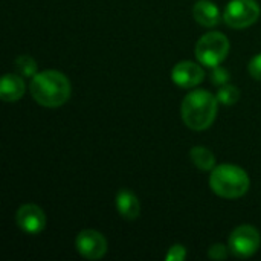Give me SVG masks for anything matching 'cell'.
Masks as SVG:
<instances>
[{
    "label": "cell",
    "instance_id": "obj_2",
    "mask_svg": "<svg viewBox=\"0 0 261 261\" xmlns=\"http://www.w3.org/2000/svg\"><path fill=\"white\" fill-rule=\"evenodd\" d=\"M219 99L211 92L199 89L190 92L180 106V116L184 124L194 132H203L213 125L217 116Z\"/></svg>",
    "mask_w": 261,
    "mask_h": 261
},
{
    "label": "cell",
    "instance_id": "obj_1",
    "mask_svg": "<svg viewBox=\"0 0 261 261\" xmlns=\"http://www.w3.org/2000/svg\"><path fill=\"white\" fill-rule=\"evenodd\" d=\"M29 90L37 104L57 109L69 101L72 86L69 78L60 70H43L31 78Z\"/></svg>",
    "mask_w": 261,
    "mask_h": 261
},
{
    "label": "cell",
    "instance_id": "obj_9",
    "mask_svg": "<svg viewBox=\"0 0 261 261\" xmlns=\"http://www.w3.org/2000/svg\"><path fill=\"white\" fill-rule=\"evenodd\" d=\"M171 80L182 89H193L205 80V70L194 61H180L173 67Z\"/></svg>",
    "mask_w": 261,
    "mask_h": 261
},
{
    "label": "cell",
    "instance_id": "obj_5",
    "mask_svg": "<svg viewBox=\"0 0 261 261\" xmlns=\"http://www.w3.org/2000/svg\"><path fill=\"white\" fill-rule=\"evenodd\" d=\"M260 14L255 0H231L223 11V20L232 29H246L260 18Z\"/></svg>",
    "mask_w": 261,
    "mask_h": 261
},
{
    "label": "cell",
    "instance_id": "obj_3",
    "mask_svg": "<svg viewBox=\"0 0 261 261\" xmlns=\"http://www.w3.org/2000/svg\"><path fill=\"white\" fill-rule=\"evenodd\" d=\"M210 187L219 197L234 200L249 191L251 180L243 168L234 164H220L211 171Z\"/></svg>",
    "mask_w": 261,
    "mask_h": 261
},
{
    "label": "cell",
    "instance_id": "obj_15",
    "mask_svg": "<svg viewBox=\"0 0 261 261\" xmlns=\"http://www.w3.org/2000/svg\"><path fill=\"white\" fill-rule=\"evenodd\" d=\"M217 99L220 104L223 106H234L239 102L240 99V90L237 86H232V84H225L219 89L217 92Z\"/></svg>",
    "mask_w": 261,
    "mask_h": 261
},
{
    "label": "cell",
    "instance_id": "obj_13",
    "mask_svg": "<svg viewBox=\"0 0 261 261\" xmlns=\"http://www.w3.org/2000/svg\"><path fill=\"white\" fill-rule=\"evenodd\" d=\"M190 158H191V162L202 171H213L216 167V156L206 147H202V145L193 147L190 151Z\"/></svg>",
    "mask_w": 261,
    "mask_h": 261
},
{
    "label": "cell",
    "instance_id": "obj_7",
    "mask_svg": "<svg viewBox=\"0 0 261 261\" xmlns=\"http://www.w3.org/2000/svg\"><path fill=\"white\" fill-rule=\"evenodd\" d=\"M78 254L86 260H101L109 249L106 237L95 229H84L75 239Z\"/></svg>",
    "mask_w": 261,
    "mask_h": 261
},
{
    "label": "cell",
    "instance_id": "obj_8",
    "mask_svg": "<svg viewBox=\"0 0 261 261\" xmlns=\"http://www.w3.org/2000/svg\"><path fill=\"white\" fill-rule=\"evenodd\" d=\"M15 222L23 232L29 236H37L46 228V214L40 206L34 203H24L17 210Z\"/></svg>",
    "mask_w": 261,
    "mask_h": 261
},
{
    "label": "cell",
    "instance_id": "obj_11",
    "mask_svg": "<svg viewBox=\"0 0 261 261\" xmlns=\"http://www.w3.org/2000/svg\"><path fill=\"white\" fill-rule=\"evenodd\" d=\"M193 15H194V20L205 28H214L223 18V15H220L217 5L214 2H210V0L197 2L194 5Z\"/></svg>",
    "mask_w": 261,
    "mask_h": 261
},
{
    "label": "cell",
    "instance_id": "obj_12",
    "mask_svg": "<svg viewBox=\"0 0 261 261\" xmlns=\"http://www.w3.org/2000/svg\"><path fill=\"white\" fill-rule=\"evenodd\" d=\"M116 210L119 216L125 220L138 219L141 214V203L138 200V196L130 190H119L116 194Z\"/></svg>",
    "mask_w": 261,
    "mask_h": 261
},
{
    "label": "cell",
    "instance_id": "obj_17",
    "mask_svg": "<svg viewBox=\"0 0 261 261\" xmlns=\"http://www.w3.org/2000/svg\"><path fill=\"white\" fill-rule=\"evenodd\" d=\"M229 252H231L229 251V246H225L222 243H216V245H213L208 249V257L211 260H226L228 255H229Z\"/></svg>",
    "mask_w": 261,
    "mask_h": 261
},
{
    "label": "cell",
    "instance_id": "obj_19",
    "mask_svg": "<svg viewBox=\"0 0 261 261\" xmlns=\"http://www.w3.org/2000/svg\"><path fill=\"white\" fill-rule=\"evenodd\" d=\"M248 70H249V73H251V76H252L254 80L261 81V54L255 55V57L249 61Z\"/></svg>",
    "mask_w": 261,
    "mask_h": 261
},
{
    "label": "cell",
    "instance_id": "obj_16",
    "mask_svg": "<svg viewBox=\"0 0 261 261\" xmlns=\"http://www.w3.org/2000/svg\"><path fill=\"white\" fill-rule=\"evenodd\" d=\"M229 72L225 69V67H222V66H216V67H213V72H211V81L216 84V86H219V87H222V86H225V84H228L229 83Z\"/></svg>",
    "mask_w": 261,
    "mask_h": 261
},
{
    "label": "cell",
    "instance_id": "obj_14",
    "mask_svg": "<svg viewBox=\"0 0 261 261\" xmlns=\"http://www.w3.org/2000/svg\"><path fill=\"white\" fill-rule=\"evenodd\" d=\"M15 70L18 75H21L23 78H32L34 75H37V61L31 57V55H20L15 58Z\"/></svg>",
    "mask_w": 261,
    "mask_h": 261
},
{
    "label": "cell",
    "instance_id": "obj_4",
    "mask_svg": "<svg viewBox=\"0 0 261 261\" xmlns=\"http://www.w3.org/2000/svg\"><path fill=\"white\" fill-rule=\"evenodd\" d=\"M194 50L199 63L213 69L216 66H220L226 60L229 54V40L222 32H206L199 38Z\"/></svg>",
    "mask_w": 261,
    "mask_h": 261
},
{
    "label": "cell",
    "instance_id": "obj_10",
    "mask_svg": "<svg viewBox=\"0 0 261 261\" xmlns=\"http://www.w3.org/2000/svg\"><path fill=\"white\" fill-rule=\"evenodd\" d=\"M26 90V84L21 75L18 73H6L0 81V98L5 102L18 101Z\"/></svg>",
    "mask_w": 261,
    "mask_h": 261
},
{
    "label": "cell",
    "instance_id": "obj_18",
    "mask_svg": "<svg viewBox=\"0 0 261 261\" xmlns=\"http://www.w3.org/2000/svg\"><path fill=\"white\" fill-rule=\"evenodd\" d=\"M187 258V249L182 245H173L167 252V261H184Z\"/></svg>",
    "mask_w": 261,
    "mask_h": 261
},
{
    "label": "cell",
    "instance_id": "obj_6",
    "mask_svg": "<svg viewBox=\"0 0 261 261\" xmlns=\"http://www.w3.org/2000/svg\"><path fill=\"white\" fill-rule=\"evenodd\" d=\"M261 237L257 228L251 225L237 226L228 240V246L232 255L237 258H249L260 249Z\"/></svg>",
    "mask_w": 261,
    "mask_h": 261
}]
</instances>
